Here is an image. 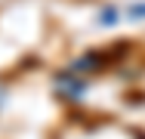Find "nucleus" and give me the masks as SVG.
<instances>
[{"mask_svg": "<svg viewBox=\"0 0 145 139\" xmlns=\"http://www.w3.org/2000/svg\"><path fill=\"white\" fill-rule=\"evenodd\" d=\"M59 90L65 93V96H71V99H77V96H84V81H74L71 74H59L56 77Z\"/></svg>", "mask_w": 145, "mask_h": 139, "instance_id": "obj_1", "label": "nucleus"}, {"mask_svg": "<svg viewBox=\"0 0 145 139\" xmlns=\"http://www.w3.org/2000/svg\"><path fill=\"white\" fill-rule=\"evenodd\" d=\"M99 62H102V56H84V59H77L71 68H74V71H96Z\"/></svg>", "mask_w": 145, "mask_h": 139, "instance_id": "obj_2", "label": "nucleus"}, {"mask_svg": "<svg viewBox=\"0 0 145 139\" xmlns=\"http://www.w3.org/2000/svg\"><path fill=\"white\" fill-rule=\"evenodd\" d=\"M114 22H117V9H111V6H108V9H102L99 25H114Z\"/></svg>", "mask_w": 145, "mask_h": 139, "instance_id": "obj_3", "label": "nucleus"}, {"mask_svg": "<svg viewBox=\"0 0 145 139\" xmlns=\"http://www.w3.org/2000/svg\"><path fill=\"white\" fill-rule=\"evenodd\" d=\"M130 16H133V19H142L145 16V3H136V6L130 9Z\"/></svg>", "mask_w": 145, "mask_h": 139, "instance_id": "obj_4", "label": "nucleus"}]
</instances>
